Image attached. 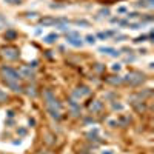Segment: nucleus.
I'll use <instances>...</instances> for the list:
<instances>
[{"label":"nucleus","mask_w":154,"mask_h":154,"mask_svg":"<svg viewBox=\"0 0 154 154\" xmlns=\"http://www.w3.org/2000/svg\"><path fill=\"white\" fill-rule=\"evenodd\" d=\"M2 74L5 77V82H19V80H20L19 71L13 69L11 66H3L2 68Z\"/></svg>","instance_id":"f257e3e1"},{"label":"nucleus","mask_w":154,"mask_h":154,"mask_svg":"<svg viewBox=\"0 0 154 154\" xmlns=\"http://www.w3.org/2000/svg\"><path fill=\"white\" fill-rule=\"evenodd\" d=\"M125 82H128L130 85H140L143 80H145V76L142 74V72H137V71H133V72H128L126 74V77L123 79Z\"/></svg>","instance_id":"f03ea898"},{"label":"nucleus","mask_w":154,"mask_h":154,"mask_svg":"<svg viewBox=\"0 0 154 154\" xmlns=\"http://www.w3.org/2000/svg\"><path fill=\"white\" fill-rule=\"evenodd\" d=\"M66 42H68L69 45H72V46H76V48H80V46L83 45V42H82V39H80L79 32H76V31H69V32H68Z\"/></svg>","instance_id":"7ed1b4c3"},{"label":"nucleus","mask_w":154,"mask_h":154,"mask_svg":"<svg viewBox=\"0 0 154 154\" xmlns=\"http://www.w3.org/2000/svg\"><path fill=\"white\" fill-rule=\"evenodd\" d=\"M2 56L6 57L8 60H15V59H19V49H15L13 46H6L2 49Z\"/></svg>","instance_id":"20e7f679"},{"label":"nucleus","mask_w":154,"mask_h":154,"mask_svg":"<svg viewBox=\"0 0 154 154\" xmlns=\"http://www.w3.org/2000/svg\"><path fill=\"white\" fill-rule=\"evenodd\" d=\"M19 76L20 79H34V71L31 69V66H25L19 69Z\"/></svg>","instance_id":"39448f33"},{"label":"nucleus","mask_w":154,"mask_h":154,"mask_svg":"<svg viewBox=\"0 0 154 154\" xmlns=\"http://www.w3.org/2000/svg\"><path fill=\"white\" fill-rule=\"evenodd\" d=\"M89 93H91V91H89V88H88V86H79V88L76 89V91L72 93V96L77 97V99H82V97L88 96Z\"/></svg>","instance_id":"423d86ee"},{"label":"nucleus","mask_w":154,"mask_h":154,"mask_svg":"<svg viewBox=\"0 0 154 154\" xmlns=\"http://www.w3.org/2000/svg\"><path fill=\"white\" fill-rule=\"evenodd\" d=\"M99 52H102V54H108V56H111V57H117V56L120 54L117 49H114V48H108V46L100 48V49H99Z\"/></svg>","instance_id":"0eeeda50"},{"label":"nucleus","mask_w":154,"mask_h":154,"mask_svg":"<svg viewBox=\"0 0 154 154\" xmlns=\"http://www.w3.org/2000/svg\"><path fill=\"white\" fill-rule=\"evenodd\" d=\"M102 108H103V103L100 100H94L91 105H89V111L91 113H99V111H102Z\"/></svg>","instance_id":"6e6552de"},{"label":"nucleus","mask_w":154,"mask_h":154,"mask_svg":"<svg viewBox=\"0 0 154 154\" xmlns=\"http://www.w3.org/2000/svg\"><path fill=\"white\" fill-rule=\"evenodd\" d=\"M136 6L137 8H151L154 6V0H139L137 3H136Z\"/></svg>","instance_id":"1a4fd4ad"},{"label":"nucleus","mask_w":154,"mask_h":154,"mask_svg":"<svg viewBox=\"0 0 154 154\" xmlns=\"http://www.w3.org/2000/svg\"><path fill=\"white\" fill-rule=\"evenodd\" d=\"M6 85L10 86L14 93H22V91H23V88L19 85V82H6Z\"/></svg>","instance_id":"9d476101"},{"label":"nucleus","mask_w":154,"mask_h":154,"mask_svg":"<svg viewBox=\"0 0 154 154\" xmlns=\"http://www.w3.org/2000/svg\"><path fill=\"white\" fill-rule=\"evenodd\" d=\"M57 39H59V35L52 32V34H48V35H46V37H45L43 40H45V43H48V45H51V43H54V42H56Z\"/></svg>","instance_id":"9b49d317"},{"label":"nucleus","mask_w":154,"mask_h":154,"mask_svg":"<svg viewBox=\"0 0 154 154\" xmlns=\"http://www.w3.org/2000/svg\"><path fill=\"white\" fill-rule=\"evenodd\" d=\"M17 37V32L14 31V29H8L6 32H5V39L6 40H14Z\"/></svg>","instance_id":"f8f14e48"},{"label":"nucleus","mask_w":154,"mask_h":154,"mask_svg":"<svg viewBox=\"0 0 154 154\" xmlns=\"http://www.w3.org/2000/svg\"><path fill=\"white\" fill-rule=\"evenodd\" d=\"M106 82H108V83H111V85H119V83H122V82H123V79L117 76V77H114V79H108Z\"/></svg>","instance_id":"ddd939ff"},{"label":"nucleus","mask_w":154,"mask_h":154,"mask_svg":"<svg viewBox=\"0 0 154 154\" xmlns=\"http://www.w3.org/2000/svg\"><path fill=\"white\" fill-rule=\"evenodd\" d=\"M114 34V31H108V32H99L97 34V37L99 39H102V40H106L108 37H110V35H113Z\"/></svg>","instance_id":"4468645a"},{"label":"nucleus","mask_w":154,"mask_h":154,"mask_svg":"<svg viewBox=\"0 0 154 154\" xmlns=\"http://www.w3.org/2000/svg\"><path fill=\"white\" fill-rule=\"evenodd\" d=\"M59 20H56V19H49V17H48V19H42L40 20V23L42 25H56Z\"/></svg>","instance_id":"2eb2a0df"},{"label":"nucleus","mask_w":154,"mask_h":154,"mask_svg":"<svg viewBox=\"0 0 154 154\" xmlns=\"http://www.w3.org/2000/svg\"><path fill=\"white\" fill-rule=\"evenodd\" d=\"M26 89H28V91H26V93H28V96H31V97H35V96H37V93H35V88H34V86L29 85Z\"/></svg>","instance_id":"dca6fc26"},{"label":"nucleus","mask_w":154,"mask_h":154,"mask_svg":"<svg viewBox=\"0 0 154 154\" xmlns=\"http://www.w3.org/2000/svg\"><path fill=\"white\" fill-rule=\"evenodd\" d=\"M49 111V114H51V117H54V119H60V111H56V110H48Z\"/></svg>","instance_id":"f3484780"},{"label":"nucleus","mask_w":154,"mask_h":154,"mask_svg":"<svg viewBox=\"0 0 154 154\" xmlns=\"http://www.w3.org/2000/svg\"><path fill=\"white\" fill-rule=\"evenodd\" d=\"M88 139H89V140H99V139H97V130H94V133H93V131L88 133Z\"/></svg>","instance_id":"a211bd4d"},{"label":"nucleus","mask_w":154,"mask_h":154,"mask_svg":"<svg viewBox=\"0 0 154 154\" xmlns=\"http://www.w3.org/2000/svg\"><path fill=\"white\" fill-rule=\"evenodd\" d=\"M6 100H8L6 93L3 91V89H0V103H2V102H6Z\"/></svg>","instance_id":"6ab92c4d"},{"label":"nucleus","mask_w":154,"mask_h":154,"mask_svg":"<svg viewBox=\"0 0 154 154\" xmlns=\"http://www.w3.org/2000/svg\"><path fill=\"white\" fill-rule=\"evenodd\" d=\"M94 42H96V37H94V35H91V34H89V35H86V43L93 45Z\"/></svg>","instance_id":"aec40b11"},{"label":"nucleus","mask_w":154,"mask_h":154,"mask_svg":"<svg viewBox=\"0 0 154 154\" xmlns=\"http://www.w3.org/2000/svg\"><path fill=\"white\" fill-rule=\"evenodd\" d=\"M76 25H79V26H89V22H86V20H76Z\"/></svg>","instance_id":"412c9836"},{"label":"nucleus","mask_w":154,"mask_h":154,"mask_svg":"<svg viewBox=\"0 0 154 154\" xmlns=\"http://www.w3.org/2000/svg\"><path fill=\"white\" fill-rule=\"evenodd\" d=\"M5 3H10V5H20L22 0H5Z\"/></svg>","instance_id":"4be33fe9"},{"label":"nucleus","mask_w":154,"mask_h":154,"mask_svg":"<svg viewBox=\"0 0 154 154\" xmlns=\"http://www.w3.org/2000/svg\"><path fill=\"white\" fill-rule=\"evenodd\" d=\"M99 14H100V15H110V10H108V8H105V10H100V13H99Z\"/></svg>","instance_id":"5701e85b"},{"label":"nucleus","mask_w":154,"mask_h":154,"mask_svg":"<svg viewBox=\"0 0 154 154\" xmlns=\"http://www.w3.org/2000/svg\"><path fill=\"white\" fill-rule=\"evenodd\" d=\"M145 40H147V35H140V37H137L134 42L136 43H140V42H145Z\"/></svg>","instance_id":"b1692460"},{"label":"nucleus","mask_w":154,"mask_h":154,"mask_svg":"<svg viewBox=\"0 0 154 154\" xmlns=\"http://www.w3.org/2000/svg\"><path fill=\"white\" fill-rule=\"evenodd\" d=\"M120 65H119V63H114V65H113V71H120Z\"/></svg>","instance_id":"393cba45"},{"label":"nucleus","mask_w":154,"mask_h":154,"mask_svg":"<svg viewBox=\"0 0 154 154\" xmlns=\"http://www.w3.org/2000/svg\"><path fill=\"white\" fill-rule=\"evenodd\" d=\"M139 17V14H136V13H131V14H128V19H137Z\"/></svg>","instance_id":"a878e982"},{"label":"nucleus","mask_w":154,"mask_h":154,"mask_svg":"<svg viewBox=\"0 0 154 154\" xmlns=\"http://www.w3.org/2000/svg\"><path fill=\"white\" fill-rule=\"evenodd\" d=\"M26 17H28V19H34V17H37V14H35V13H28Z\"/></svg>","instance_id":"bb28decb"},{"label":"nucleus","mask_w":154,"mask_h":154,"mask_svg":"<svg viewBox=\"0 0 154 154\" xmlns=\"http://www.w3.org/2000/svg\"><path fill=\"white\" fill-rule=\"evenodd\" d=\"M113 108H114V110H122V105H119V103H114V105H113Z\"/></svg>","instance_id":"cd10ccee"},{"label":"nucleus","mask_w":154,"mask_h":154,"mask_svg":"<svg viewBox=\"0 0 154 154\" xmlns=\"http://www.w3.org/2000/svg\"><path fill=\"white\" fill-rule=\"evenodd\" d=\"M117 11H119V13H125V11H126V8H125V6H120Z\"/></svg>","instance_id":"c85d7f7f"},{"label":"nucleus","mask_w":154,"mask_h":154,"mask_svg":"<svg viewBox=\"0 0 154 154\" xmlns=\"http://www.w3.org/2000/svg\"><path fill=\"white\" fill-rule=\"evenodd\" d=\"M37 63H39V62H37V60H34V62H32V63H31V65H29V66H32V68H35V66H37Z\"/></svg>","instance_id":"c756f323"},{"label":"nucleus","mask_w":154,"mask_h":154,"mask_svg":"<svg viewBox=\"0 0 154 154\" xmlns=\"http://www.w3.org/2000/svg\"><path fill=\"white\" fill-rule=\"evenodd\" d=\"M102 154H114V151H111V150H108V151H103Z\"/></svg>","instance_id":"7c9ffc66"},{"label":"nucleus","mask_w":154,"mask_h":154,"mask_svg":"<svg viewBox=\"0 0 154 154\" xmlns=\"http://www.w3.org/2000/svg\"><path fill=\"white\" fill-rule=\"evenodd\" d=\"M34 123H35V120H34V119H29V125H31V126H32V125H34Z\"/></svg>","instance_id":"2f4dec72"},{"label":"nucleus","mask_w":154,"mask_h":154,"mask_svg":"<svg viewBox=\"0 0 154 154\" xmlns=\"http://www.w3.org/2000/svg\"><path fill=\"white\" fill-rule=\"evenodd\" d=\"M82 154H88V153H82Z\"/></svg>","instance_id":"473e14b6"},{"label":"nucleus","mask_w":154,"mask_h":154,"mask_svg":"<svg viewBox=\"0 0 154 154\" xmlns=\"http://www.w3.org/2000/svg\"><path fill=\"white\" fill-rule=\"evenodd\" d=\"M0 20H3V19H2V17H0Z\"/></svg>","instance_id":"72a5a7b5"}]
</instances>
